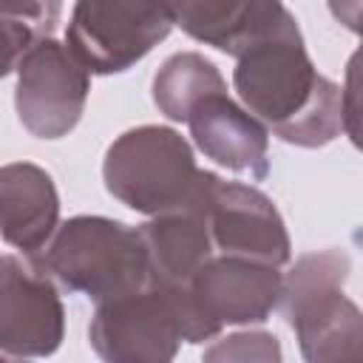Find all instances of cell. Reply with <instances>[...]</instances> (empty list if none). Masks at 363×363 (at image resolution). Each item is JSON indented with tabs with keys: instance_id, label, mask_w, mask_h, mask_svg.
<instances>
[{
	"instance_id": "2",
	"label": "cell",
	"mask_w": 363,
	"mask_h": 363,
	"mask_svg": "<svg viewBox=\"0 0 363 363\" xmlns=\"http://www.w3.org/2000/svg\"><path fill=\"white\" fill-rule=\"evenodd\" d=\"M9 286L0 281V346L20 354H48L60 343V303L54 289L9 258Z\"/></svg>"
},
{
	"instance_id": "5",
	"label": "cell",
	"mask_w": 363,
	"mask_h": 363,
	"mask_svg": "<svg viewBox=\"0 0 363 363\" xmlns=\"http://www.w3.org/2000/svg\"><path fill=\"white\" fill-rule=\"evenodd\" d=\"M60 6H0V77L11 68L14 57L28 48L37 31L54 23Z\"/></svg>"
},
{
	"instance_id": "1",
	"label": "cell",
	"mask_w": 363,
	"mask_h": 363,
	"mask_svg": "<svg viewBox=\"0 0 363 363\" xmlns=\"http://www.w3.org/2000/svg\"><path fill=\"white\" fill-rule=\"evenodd\" d=\"M170 28L164 6H96L82 3L74 11L68 43L77 60L94 71H122L150 51Z\"/></svg>"
},
{
	"instance_id": "4",
	"label": "cell",
	"mask_w": 363,
	"mask_h": 363,
	"mask_svg": "<svg viewBox=\"0 0 363 363\" xmlns=\"http://www.w3.org/2000/svg\"><path fill=\"white\" fill-rule=\"evenodd\" d=\"M48 196H54V187L48 176H43L34 167H9L0 173V227L11 244L17 241L20 210L26 224V250L37 247L51 233L57 216V199L40 201Z\"/></svg>"
},
{
	"instance_id": "3",
	"label": "cell",
	"mask_w": 363,
	"mask_h": 363,
	"mask_svg": "<svg viewBox=\"0 0 363 363\" xmlns=\"http://www.w3.org/2000/svg\"><path fill=\"white\" fill-rule=\"evenodd\" d=\"M48 96L26 116V125L40 136H57L68 130L82 108L85 77L68 60V54L45 40L28 51L20 65V91H45Z\"/></svg>"
},
{
	"instance_id": "6",
	"label": "cell",
	"mask_w": 363,
	"mask_h": 363,
	"mask_svg": "<svg viewBox=\"0 0 363 363\" xmlns=\"http://www.w3.org/2000/svg\"><path fill=\"white\" fill-rule=\"evenodd\" d=\"M0 363H11V360H0Z\"/></svg>"
}]
</instances>
